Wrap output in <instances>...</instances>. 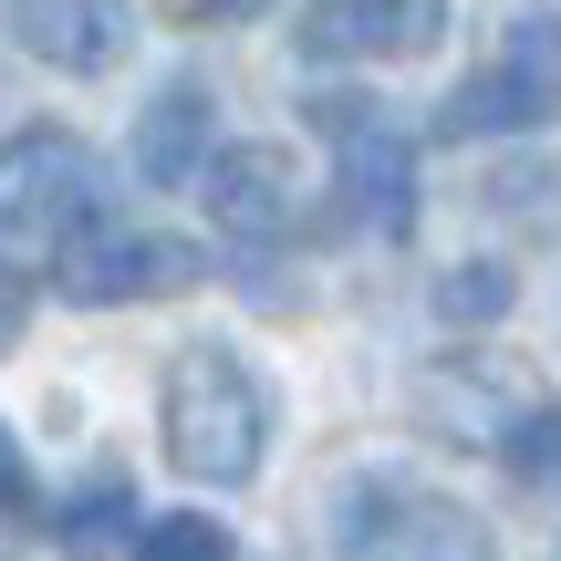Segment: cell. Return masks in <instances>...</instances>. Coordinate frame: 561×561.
Returning <instances> with one entry per match:
<instances>
[{
	"label": "cell",
	"instance_id": "obj_12",
	"mask_svg": "<svg viewBox=\"0 0 561 561\" xmlns=\"http://www.w3.org/2000/svg\"><path fill=\"white\" fill-rule=\"evenodd\" d=\"M510 312V271L500 261H458L437 280V322H458V333H479V322H500Z\"/></svg>",
	"mask_w": 561,
	"mask_h": 561
},
{
	"label": "cell",
	"instance_id": "obj_16",
	"mask_svg": "<svg viewBox=\"0 0 561 561\" xmlns=\"http://www.w3.org/2000/svg\"><path fill=\"white\" fill-rule=\"evenodd\" d=\"M11 343H21V301H0V354H11Z\"/></svg>",
	"mask_w": 561,
	"mask_h": 561
},
{
	"label": "cell",
	"instance_id": "obj_13",
	"mask_svg": "<svg viewBox=\"0 0 561 561\" xmlns=\"http://www.w3.org/2000/svg\"><path fill=\"white\" fill-rule=\"evenodd\" d=\"M136 561H229V530L208 510H167V520L136 530Z\"/></svg>",
	"mask_w": 561,
	"mask_h": 561
},
{
	"label": "cell",
	"instance_id": "obj_9",
	"mask_svg": "<svg viewBox=\"0 0 561 561\" xmlns=\"http://www.w3.org/2000/svg\"><path fill=\"white\" fill-rule=\"evenodd\" d=\"M208 157H219V104H208V83L198 73L157 83L146 115H136V178L146 187H198Z\"/></svg>",
	"mask_w": 561,
	"mask_h": 561
},
{
	"label": "cell",
	"instance_id": "obj_18",
	"mask_svg": "<svg viewBox=\"0 0 561 561\" xmlns=\"http://www.w3.org/2000/svg\"><path fill=\"white\" fill-rule=\"evenodd\" d=\"M541 561H561V551H541Z\"/></svg>",
	"mask_w": 561,
	"mask_h": 561
},
{
	"label": "cell",
	"instance_id": "obj_7",
	"mask_svg": "<svg viewBox=\"0 0 561 561\" xmlns=\"http://www.w3.org/2000/svg\"><path fill=\"white\" fill-rule=\"evenodd\" d=\"M447 32V0H312L301 11V62H396Z\"/></svg>",
	"mask_w": 561,
	"mask_h": 561
},
{
	"label": "cell",
	"instance_id": "obj_4",
	"mask_svg": "<svg viewBox=\"0 0 561 561\" xmlns=\"http://www.w3.org/2000/svg\"><path fill=\"white\" fill-rule=\"evenodd\" d=\"M312 115L333 125V136H354L333 198H322V229H333V240H405V219H416V157H405V136L354 94L312 104Z\"/></svg>",
	"mask_w": 561,
	"mask_h": 561
},
{
	"label": "cell",
	"instance_id": "obj_2",
	"mask_svg": "<svg viewBox=\"0 0 561 561\" xmlns=\"http://www.w3.org/2000/svg\"><path fill=\"white\" fill-rule=\"evenodd\" d=\"M271 447V396L229 343H187L167 364V458L198 489H240Z\"/></svg>",
	"mask_w": 561,
	"mask_h": 561
},
{
	"label": "cell",
	"instance_id": "obj_14",
	"mask_svg": "<svg viewBox=\"0 0 561 561\" xmlns=\"http://www.w3.org/2000/svg\"><path fill=\"white\" fill-rule=\"evenodd\" d=\"M0 520H42V489H32V458H21V437L0 426Z\"/></svg>",
	"mask_w": 561,
	"mask_h": 561
},
{
	"label": "cell",
	"instance_id": "obj_10",
	"mask_svg": "<svg viewBox=\"0 0 561 561\" xmlns=\"http://www.w3.org/2000/svg\"><path fill=\"white\" fill-rule=\"evenodd\" d=\"M11 32L32 62H53V73H104L115 62V11L104 0H11Z\"/></svg>",
	"mask_w": 561,
	"mask_h": 561
},
{
	"label": "cell",
	"instance_id": "obj_5",
	"mask_svg": "<svg viewBox=\"0 0 561 561\" xmlns=\"http://www.w3.org/2000/svg\"><path fill=\"white\" fill-rule=\"evenodd\" d=\"M333 561H489V520L437 489H354Z\"/></svg>",
	"mask_w": 561,
	"mask_h": 561
},
{
	"label": "cell",
	"instance_id": "obj_1",
	"mask_svg": "<svg viewBox=\"0 0 561 561\" xmlns=\"http://www.w3.org/2000/svg\"><path fill=\"white\" fill-rule=\"evenodd\" d=\"M83 229H94V146L73 125H21L0 146V280L62 271Z\"/></svg>",
	"mask_w": 561,
	"mask_h": 561
},
{
	"label": "cell",
	"instance_id": "obj_3",
	"mask_svg": "<svg viewBox=\"0 0 561 561\" xmlns=\"http://www.w3.org/2000/svg\"><path fill=\"white\" fill-rule=\"evenodd\" d=\"M561 125V11H520L479 83L437 104V146H479V136H530Z\"/></svg>",
	"mask_w": 561,
	"mask_h": 561
},
{
	"label": "cell",
	"instance_id": "obj_15",
	"mask_svg": "<svg viewBox=\"0 0 561 561\" xmlns=\"http://www.w3.org/2000/svg\"><path fill=\"white\" fill-rule=\"evenodd\" d=\"M167 21H208V11H229V0H157Z\"/></svg>",
	"mask_w": 561,
	"mask_h": 561
},
{
	"label": "cell",
	"instance_id": "obj_6",
	"mask_svg": "<svg viewBox=\"0 0 561 561\" xmlns=\"http://www.w3.org/2000/svg\"><path fill=\"white\" fill-rule=\"evenodd\" d=\"M208 261L187 240H167V229H83L73 250H62V291L73 301H146V291H187Z\"/></svg>",
	"mask_w": 561,
	"mask_h": 561
},
{
	"label": "cell",
	"instance_id": "obj_11",
	"mask_svg": "<svg viewBox=\"0 0 561 561\" xmlns=\"http://www.w3.org/2000/svg\"><path fill=\"white\" fill-rule=\"evenodd\" d=\"M500 468L541 500H561V405H520V426L500 437Z\"/></svg>",
	"mask_w": 561,
	"mask_h": 561
},
{
	"label": "cell",
	"instance_id": "obj_8",
	"mask_svg": "<svg viewBox=\"0 0 561 561\" xmlns=\"http://www.w3.org/2000/svg\"><path fill=\"white\" fill-rule=\"evenodd\" d=\"M198 198H208V219H219L229 240H280V229L301 219V167L280 157V146H219V157L198 167Z\"/></svg>",
	"mask_w": 561,
	"mask_h": 561
},
{
	"label": "cell",
	"instance_id": "obj_17",
	"mask_svg": "<svg viewBox=\"0 0 561 561\" xmlns=\"http://www.w3.org/2000/svg\"><path fill=\"white\" fill-rule=\"evenodd\" d=\"M229 11H271V0H229Z\"/></svg>",
	"mask_w": 561,
	"mask_h": 561
}]
</instances>
